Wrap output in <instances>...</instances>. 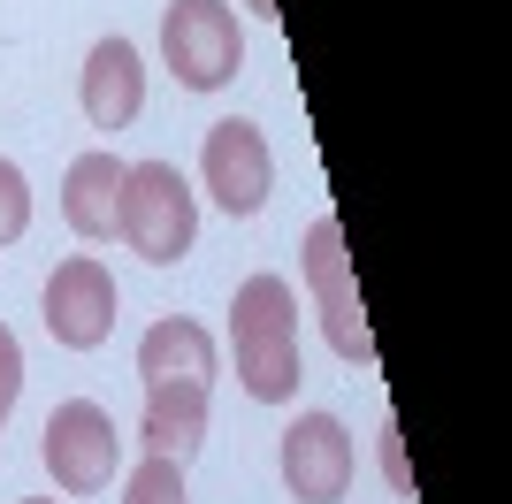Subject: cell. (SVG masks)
<instances>
[{
    "instance_id": "9c48e42d",
    "label": "cell",
    "mask_w": 512,
    "mask_h": 504,
    "mask_svg": "<svg viewBox=\"0 0 512 504\" xmlns=\"http://www.w3.org/2000/svg\"><path fill=\"white\" fill-rule=\"evenodd\" d=\"M146 107V62L130 39H100L85 54V115L92 130H130Z\"/></svg>"
},
{
    "instance_id": "3957f363",
    "label": "cell",
    "mask_w": 512,
    "mask_h": 504,
    "mask_svg": "<svg viewBox=\"0 0 512 504\" xmlns=\"http://www.w3.org/2000/svg\"><path fill=\"white\" fill-rule=\"evenodd\" d=\"M161 54H169L184 92H222L245 62V31H237L230 0H169L161 16Z\"/></svg>"
},
{
    "instance_id": "2e32d148",
    "label": "cell",
    "mask_w": 512,
    "mask_h": 504,
    "mask_svg": "<svg viewBox=\"0 0 512 504\" xmlns=\"http://www.w3.org/2000/svg\"><path fill=\"white\" fill-rule=\"evenodd\" d=\"M383 466H390V489H413V474H406V443H398V428H383Z\"/></svg>"
},
{
    "instance_id": "4fadbf2b",
    "label": "cell",
    "mask_w": 512,
    "mask_h": 504,
    "mask_svg": "<svg viewBox=\"0 0 512 504\" xmlns=\"http://www.w3.org/2000/svg\"><path fill=\"white\" fill-rule=\"evenodd\" d=\"M123 504H192L184 497V466L146 451V459L130 466V482H123Z\"/></svg>"
},
{
    "instance_id": "8992f818",
    "label": "cell",
    "mask_w": 512,
    "mask_h": 504,
    "mask_svg": "<svg viewBox=\"0 0 512 504\" xmlns=\"http://www.w3.org/2000/svg\"><path fill=\"white\" fill-rule=\"evenodd\" d=\"M107 329H115V275L92 252H77L46 275V336L69 352H100Z\"/></svg>"
},
{
    "instance_id": "30bf717a",
    "label": "cell",
    "mask_w": 512,
    "mask_h": 504,
    "mask_svg": "<svg viewBox=\"0 0 512 504\" xmlns=\"http://www.w3.org/2000/svg\"><path fill=\"white\" fill-rule=\"evenodd\" d=\"M123 176L130 168L115 161V153H77L62 176V222L77 237H115V222H123Z\"/></svg>"
},
{
    "instance_id": "277c9868",
    "label": "cell",
    "mask_w": 512,
    "mask_h": 504,
    "mask_svg": "<svg viewBox=\"0 0 512 504\" xmlns=\"http://www.w3.org/2000/svg\"><path fill=\"white\" fill-rule=\"evenodd\" d=\"M115 466H123V436H115V420H107L92 398H69V405L46 413V474H54L69 497L107 489Z\"/></svg>"
},
{
    "instance_id": "ba28073f",
    "label": "cell",
    "mask_w": 512,
    "mask_h": 504,
    "mask_svg": "<svg viewBox=\"0 0 512 504\" xmlns=\"http://www.w3.org/2000/svg\"><path fill=\"white\" fill-rule=\"evenodd\" d=\"M199 176H207V191L230 214H260V207H268V184H276V161H268L260 123H245V115L214 123L207 146H199Z\"/></svg>"
},
{
    "instance_id": "6da1fadb",
    "label": "cell",
    "mask_w": 512,
    "mask_h": 504,
    "mask_svg": "<svg viewBox=\"0 0 512 504\" xmlns=\"http://www.w3.org/2000/svg\"><path fill=\"white\" fill-rule=\"evenodd\" d=\"M230 344H237V382L260 405L299 398V298L283 275H245L230 298Z\"/></svg>"
},
{
    "instance_id": "5b68a950",
    "label": "cell",
    "mask_w": 512,
    "mask_h": 504,
    "mask_svg": "<svg viewBox=\"0 0 512 504\" xmlns=\"http://www.w3.org/2000/svg\"><path fill=\"white\" fill-rule=\"evenodd\" d=\"M306 291H314L321 329H329V344H337L344 359H375V329H367L360 291H352V252H344L337 214H321L314 230H306Z\"/></svg>"
},
{
    "instance_id": "9a60e30c",
    "label": "cell",
    "mask_w": 512,
    "mask_h": 504,
    "mask_svg": "<svg viewBox=\"0 0 512 504\" xmlns=\"http://www.w3.org/2000/svg\"><path fill=\"white\" fill-rule=\"evenodd\" d=\"M16 398H23V344H16V329L0 321V428H8Z\"/></svg>"
},
{
    "instance_id": "52a82bcc",
    "label": "cell",
    "mask_w": 512,
    "mask_h": 504,
    "mask_svg": "<svg viewBox=\"0 0 512 504\" xmlns=\"http://www.w3.org/2000/svg\"><path fill=\"white\" fill-rule=\"evenodd\" d=\"M352 436L337 413H299L283 428V489L299 504H337L352 489Z\"/></svg>"
},
{
    "instance_id": "e0dca14e",
    "label": "cell",
    "mask_w": 512,
    "mask_h": 504,
    "mask_svg": "<svg viewBox=\"0 0 512 504\" xmlns=\"http://www.w3.org/2000/svg\"><path fill=\"white\" fill-rule=\"evenodd\" d=\"M31 504H54V497H31Z\"/></svg>"
},
{
    "instance_id": "5bb4252c",
    "label": "cell",
    "mask_w": 512,
    "mask_h": 504,
    "mask_svg": "<svg viewBox=\"0 0 512 504\" xmlns=\"http://www.w3.org/2000/svg\"><path fill=\"white\" fill-rule=\"evenodd\" d=\"M23 230H31V184L16 161H0V245H16Z\"/></svg>"
},
{
    "instance_id": "8fae6325",
    "label": "cell",
    "mask_w": 512,
    "mask_h": 504,
    "mask_svg": "<svg viewBox=\"0 0 512 504\" xmlns=\"http://www.w3.org/2000/svg\"><path fill=\"white\" fill-rule=\"evenodd\" d=\"M138 443H146L153 459L192 466L199 443H207V390H199V382H153V390H146V428H138Z\"/></svg>"
},
{
    "instance_id": "7a4b0ae2",
    "label": "cell",
    "mask_w": 512,
    "mask_h": 504,
    "mask_svg": "<svg viewBox=\"0 0 512 504\" xmlns=\"http://www.w3.org/2000/svg\"><path fill=\"white\" fill-rule=\"evenodd\" d=\"M115 237H123L138 260H153V268H176L199 237L192 184H184L169 161H138L123 176V222H115Z\"/></svg>"
},
{
    "instance_id": "7c38bea8",
    "label": "cell",
    "mask_w": 512,
    "mask_h": 504,
    "mask_svg": "<svg viewBox=\"0 0 512 504\" xmlns=\"http://www.w3.org/2000/svg\"><path fill=\"white\" fill-rule=\"evenodd\" d=\"M138 375H146V390L153 382H199L207 390L214 382V336L199 321H153L138 336Z\"/></svg>"
}]
</instances>
